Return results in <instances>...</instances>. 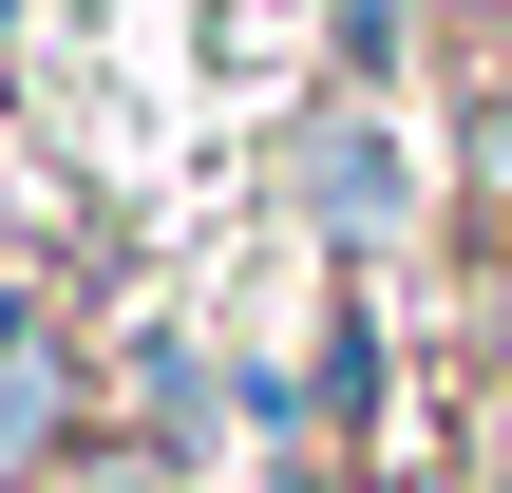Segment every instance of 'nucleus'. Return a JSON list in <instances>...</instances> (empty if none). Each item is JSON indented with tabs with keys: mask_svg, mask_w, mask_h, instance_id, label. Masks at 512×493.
Instances as JSON below:
<instances>
[{
	"mask_svg": "<svg viewBox=\"0 0 512 493\" xmlns=\"http://www.w3.org/2000/svg\"><path fill=\"white\" fill-rule=\"evenodd\" d=\"M57 437V342H0V475Z\"/></svg>",
	"mask_w": 512,
	"mask_h": 493,
	"instance_id": "1",
	"label": "nucleus"
},
{
	"mask_svg": "<svg viewBox=\"0 0 512 493\" xmlns=\"http://www.w3.org/2000/svg\"><path fill=\"white\" fill-rule=\"evenodd\" d=\"M494 323H512V285H494Z\"/></svg>",
	"mask_w": 512,
	"mask_h": 493,
	"instance_id": "3",
	"label": "nucleus"
},
{
	"mask_svg": "<svg viewBox=\"0 0 512 493\" xmlns=\"http://www.w3.org/2000/svg\"><path fill=\"white\" fill-rule=\"evenodd\" d=\"M475 190H494V228H512V95L475 114Z\"/></svg>",
	"mask_w": 512,
	"mask_h": 493,
	"instance_id": "2",
	"label": "nucleus"
}]
</instances>
